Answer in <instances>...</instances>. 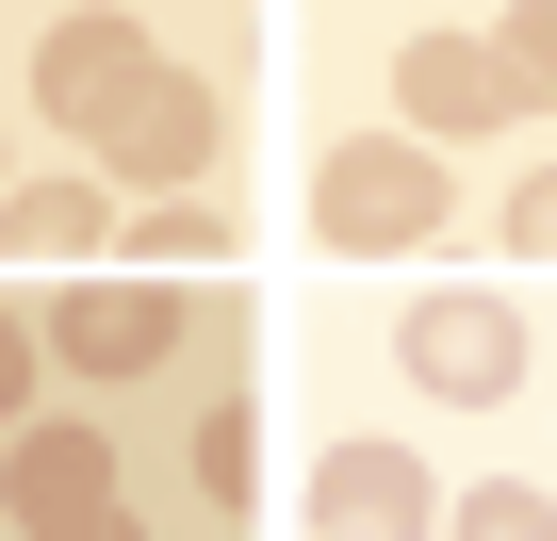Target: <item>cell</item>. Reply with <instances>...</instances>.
I'll return each instance as SVG.
<instances>
[{
    "instance_id": "cell-5",
    "label": "cell",
    "mask_w": 557,
    "mask_h": 541,
    "mask_svg": "<svg viewBox=\"0 0 557 541\" xmlns=\"http://www.w3.org/2000/svg\"><path fill=\"white\" fill-rule=\"evenodd\" d=\"M115 508V443L83 427V410H34L17 443H0V525L17 541H66V525H99Z\"/></svg>"
},
{
    "instance_id": "cell-2",
    "label": "cell",
    "mask_w": 557,
    "mask_h": 541,
    "mask_svg": "<svg viewBox=\"0 0 557 541\" xmlns=\"http://www.w3.org/2000/svg\"><path fill=\"white\" fill-rule=\"evenodd\" d=\"M394 361H410V394H426V410H508L541 345H524V312H508V296H475V280H459V296H410Z\"/></svg>"
},
{
    "instance_id": "cell-16",
    "label": "cell",
    "mask_w": 557,
    "mask_h": 541,
    "mask_svg": "<svg viewBox=\"0 0 557 541\" xmlns=\"http://www.w3.org/2000/svg\"><path fill=\"white\" fill-rule=\"evenodd\" d=\"M66 541H148V525H132V508H99V525H66Z\"/></svg>"
},
{
    "instance_id": "cell-12",
    "label": "cell",
    "mask_w": 557,
    "mask_h": 541,
    "mask_svg": "<svg viewBox=\"0 0 557 541\" xmlns=\"http://www.w3.org/2000/svg\"><path fill=\"white\" fill-rule=\"evenodd\" d=\"M492 50V83H508V115H557V0H524L508 34H475Z\"/></svg>"
},
{
    "instance_id": "cell-3",
    "label": "cell",
    "mask_w": 557,
    "mask_h": 541,
    "mask_svg": "<svg viewBox=\"0 0 557 541\" xmlns=\"http://www.w3.org/2000/svg\"><path fill=\"white\" fill-rule=\"evenodd\" d=\"M181 329H197V296L148 280V262H132V280H66V296H50V361H66V378H148V361H181Z\"/></svg>"
},
{
    "instance_id": "cell-9",
    "label": "cell",
    "mask_w": 557,
    "mask_h": 541,
    "mask_svg": "<svg viewBox=\"0 0 557 541\" xmlns=\"http://www.w3.org/2000/svg\"><path fill=\"white\" fill-rule=\"evenodd\" d=\"M132 213H115V181H17L0 197V262H99Z\"/></svg>"
},
{
    "instance_id": "cell-10",
    "label": "cell",
    "mask_w": 557,
    "mask_h": 541,
    "mask_svg": "<svg viewBox=\"0 0 557 541\" xmlns=\"http://www.w3.org/2000/svg\"><path fill=\"white\" fill-rule=\"evenodd\" d=\"M246 246V213L197 181V197H132V262H230Z\"/></svg>"
},
{
    "instance_id": "cell-6",
    "label": "cell",
    "mask_w": 557,
    "mask_h": 541,
    "mask_svg": "<svg viewBox=\"0 0 557 541\" xmlns=\"http://www.w3.org/2000/svg\"><path fill=\"white\" fill-rule=\"evenodd\" d=\"M132 99H148V17H50V50H34V115L99 148Z\"/></svg>"
},
{
    "instance_id": "cell-8",
    "label": "cell",
    "mask_w": 557,
    "mask_h": 541,
    "mask_svg": "<svg viewBox=\"0 0 557 541\" xmlns=\"http://www.w3.org/2000/svg\"><path fill=\"white\" fill-rule=\"evenodd\" d=\"M394 115H410L426 148H475V132H508V83H492L475 34H410V50H394Z\"/></svg>"
},
{
    "instance_id": "cell-15",
    "label": "cell",
    "mask_w": 557,
    "mask_h": 541,
    "mask_svg": "<svg viewBox=\"0 0 557 541\" xmlns=\"http://www.w3.org/2000/svg\"><path fill=\"white\" fill-rule=\"evenodd\" d=\"M34 378H50V329H17V312H0V427L34 410Z\"/></svg>"
},
{
    "instance_id": "cell-1",
    "label": "cell",
    "mask_w": 557,
    "mask_h": 541,
    "mask_svg": "<svg viewBox=\"0 0 557 541\" xmlns=\"http://www.w3.org/2000/svg\"><path fill=\"white\" fill-rule=\"evenodd\" d=\"M443 213H459V181H443L426 132H345V148H312V246L410 262V246H443Z\"/></svg>"
},
{
    "instance_id": "cell-11",
    "label": "cell",
    "mask_w": 557,
    "mask_h": 541,
    "mask_svg": "<svg viewBox=\"0 0 557 541\" xmlns=\"http://www.w3.org/2000/svg\"><path fill=\"white\" fill-rule=\"evenodd\" d=\"M443 541H557V492L541 476H475V492H443Z\"/></svg>"
},
{
    "instance_id": "cell-4",
    "label": "cell",
    "mask_w": 557,
    "mask_h": 541,
    "mask_svg": "<svg viewBox=\"0 0 557 541\" xmlns=\"http://www.w3.org/2000/svg\"><path fill=\"white\" fill-rule=\"evenodd\" d=\"M213 132H230V99H213L197 66H148V99L99 132V181H115V197H197V181H213Z\"/></svg>"
},
{
    "instance_id": "cell-7",
    "label": "cell",
    "mask_w": 557,
    "mask_h": 541,
    "mask_svg": "<svg viewBox=\"0 0 557 541\" xmlns=\"http://www.w3.org/2000/svg\"><path fill=\"white\" fill-rule=\"evenodd\" d=\"M443 525V476L410 443H329L312 459V541H426Z\"/></svg>"
},
{
    "instance_id": "cell-13",
    "label": "cell",
    "mask_w": 557,
    "mask_h": 541,
    "mask_svg": "<svg viewBox=\"0 0 557 541\" xmlns=\"http://www.w3.org/2000/svg\"><path fill=\"white\" fill-rule=\"evenodd\" d=\"M197 492H213V508L262 492V427H246V410H197Z\"/></svg>"
},
{
    "instance_id": "cell-14",
    "label": "cell",
    "mask_w": 557,
    "mask_h": 541,
    "mask_svg": "<svg viewBox=\"0 0 557 541\" xmlns=\"http://www.w3.org/2000/svg\"><path fill=\"white\" fill-rule=\"evenodd\" d=\"M508 262H557V164L508 181Z\"/></svg>"
}]
</instances>
